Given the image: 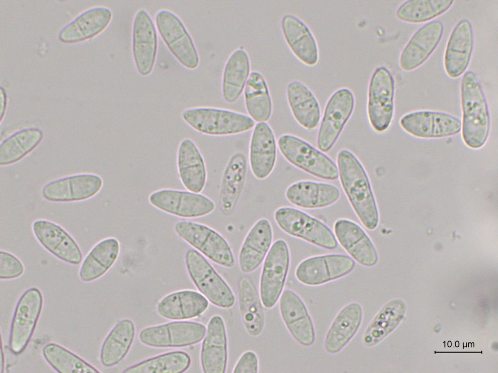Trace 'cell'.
<instances>
[{
	"mask_svg": "<svg viewBox=\"0 0 498 373\" xmlns=\"http://www.w3.org/2000/svg\"><path fill=\"white\" fill-rule=\"evenodd\" d=\"M474 44L471 23L459 21L453 29L445 49L444 67L446 74L455 79L465 73L471 60Z\"/></svg>",
	"mask_w": 498,
	"mask_h": 373,
	"instance_id": "21",
	"label": "cell"
},
{
	"mask_svg": "<svg viewBox=\"0 0 498 373\" xmlns=\"http://www.w3.org/2000/svg\"><path fill=\"white\" fill-rule=\"evenodd\" d=\"M42 354L47 362L59 373H100L80 357L56 343L46 344Z\"/></svg>",
	"mask_w": 498,
	"mask_h": 373,
	"instance_id": "44",
	"label": "cell"
},
{
	"mask_svg": "<svg viewBox=\"0 0 498 373\" xmlns=\"http://www.w3.org/2000/svg\"><path fill=\"white\" fill-rule=\"evenodd\" d=\"M183 121L200 134L225 136L248 132L254 126L249 116L235 111L208 106L191 107L181 113Z\"/></svg>",
	"mask_w": 498,
	"mask_h": 373,
	"instance_id": "3",
	"label": "cell"
},
{
	"mask_svg": "<svg viewBox=\"0 0 498 373\" xmlns=\"http://www.w3.org/2000/svg\"><path fill=\"white\" fill-rule=\"evenodd\" d=\"M191 360L186 352L176 351L148 358L126 368L124 373H181L190 367Z\"/></svg>",
	"mask_w": 498,
	"mask_h": 373,
	"instance_id": "42",
	"label": "cell"
},
{
	"mask_svg": "<svg viewBox=\"0 0 498 373\" xmlns=\"http://www.w3.org/2000/svg\"><path fill=\"white\" fill-rule=\"evenodd\" d=\"M250 73V62L247 51L238 48L229 55L224 66L222 77L224 100L233 103L239 98Z\"/></svg>",
	"mask_w": 498,
	"mask_h": 373,
	"instance_id": "35",
	"label": "cell"
},
{
	"mask_svg": "<svg viewBox=\"0 0 498 373\" xmlns=\"http://www.w3.org/2000/svg\"><path fill=\"white\" fill-rule=\"evenodd\" d=\"M206 328L202 323L177 321L145 328L140 333L141 341L157 348L182 347L200 342Z\"/></svg>",
	"mask_w": 498,
	"mask_h": 373,
	"instance_id": "15",
	"label": "cell"
},
{
	"mask_svg": "<svg viewBox=\"0 0 498 373\" xmlns=\"http://www.w3.org/2000/svg\"><path fill=\"white\" fill-rule=\"evenodd\" d=\"M337 240L351 258L361 265L372 267L378 261V255L373 241L358 224L350 220L340 219L334 225Z\"/></svg>",
	"mask_w": 498,
	"mask_h": 373,
	"instance_id": "22",
	"label": "cell"
},
{
	"mask_svg": "<svg viewBox=\"0 0 498 373\" xmlns=\"http://www.w3.org/2000/svg\"><path fill=\"white\" fill-rule=\"evenodd\" d=\"M43 303L42 295L36 288L27 289L18 300L9 337L10 349L14 354H21L28 345L40 315Z\"/></svg>",
	"mask_w": 498,
	"mask_h": 373,
	"instance_id": "12",
	"label": "cell"
},
{
	"mask_svg": "<svg viewBox=\"0 0 498 373\" xmlns=\"http://www.w3.org/2000/svg\"><path fill=\"white\" fill-rule=\"evenodd\" d=\"M337 162L342 187L357 217L366 228L375 230L379 213L365 168L356 156L345 149L338 152Z\"/></svg>",
	"mask_w": 498,
	"mask_h": 373,
	"instance_id": "1",
	"label": "cell"
},
{
	"mask_svg": "<svg viewBox=\"0 0 498 373\" xmlns=\"http://www.w3.org/2000/svg\"><path fill=\"white\" fill-rule=\"evenodd\" d=\"M278 227L287 235L327 250H333L338 242L331 230L320 220L299 209L281 207L274 213Z\"/></svg>",
	"mask_w": 498,
	"mask_h": 373,
	"instance_id": "5",
	"label": "cell"
},
{
	"mask_svg": "<svg viewBox=\"0 0 498 373\" xmlns=\"http://www.w3.org/2000/svg\"><path fill=\"white\" fill-rule=\"evenodd\" d=\"M22 262L16 256L5 251L0 252V278L7 280L18 278L24 272Z\"/></svg>",
	"mask_w": 498,
	"mask_h": 373,
	"instance_id": "45",
	"label": "cell"
},
{
	"mask_svg": "<svg viewBox=\"0 0 498 373\" xmlns=\"http://www.w3.org/2000/svg\"><path fill=\"white\" fill-rule=\"evenodd\" d=\"M101 177L92 173H82L51 181L43 188L44 198L54 202H72L88 200L97 194L102 188Z\"/></svg>",
	"mask_w": 498,
	"mask_h": 373,
	"instance_id": "17",
	"label": "cell"
},
{
	"mask_svg": "<svg viewBox=\"0 0 498 373\" xmlns=\"http://www.w3.org/2000/svg\"><path fill=\"white\" fill-rule=\"evenodd\" d=\"M155 22L161 37L177 60L187 68H196L199 63L198 53L179 17L168 10L160 9L156 15Z\"/></svg>",
	"mask_w": 498,
	"mask_h": 373,
	"instance_id": "11",
	"label": "cell"
},
{
	"mask_svg": "<svg viewBox=\"0 0 498 373\" xmlns=\"http://www.w3.org/2000/svg\"><path fill=\"white\" fill-rule=\"evenodd\" d=\"M444 33L443 23L432 20L418 29L403 49L399 59L400 68L413 70L429 58L440 43Z\"/></svg>",
	"mask_w": 498,
	"mask_h": 373,
	"instance_id": "20",
	"label": "cell"
},
{
	"mask_svg": "<svg viewBox=\"0 0 498 373\" xmlns=\"http://www.w3.org/2000/svg\"><path fill=\"white\" fill-rule=\"evenodd\" d=\"M244 100L246 110L254 121L266 122L272 112V102L266 79L261 73L250 72L246 84Z\"/></svg>",
	"mask_w": 498,
	"mask_h": 373,
	"instance_id": "39",
	"label": "cell"
},
{
	"mask_svg": "<svg viewBox=\"0 0 498 373\" xmlns=\"http://www.w3.org/2000/svg\"><path fill=\"white\" fill-rule=\"evenodd\" d=\"M452 0H409L403 2L396 12L397 18L409 23L428 21L447 11Z\"/></svg>",
	"mask_w": 498,
	"mask_h": 373,
	"instance_id": "43",
	"label": "cell"
},
{
	"mask_svg": "<svg viewBox=\"0 0 498 373\" xmlns=\"http://www.w3.org/2000/svg\"><path fill=\"white\" fill-rule=\"evenodd\" d=\"M404 312L403 303L398 300L383 305L369 322L363 332L361 342L372 348L379 344L395 328Z\"/></svg>",
	"mask_w": 498,
	"mask_h": 373,
	"instance_id": "38",
	"label": "cell"
},
{
	"mask_svg": "<svg viewBox=\"0 0 498 373\" xmlns=\"http://www.w3.org/2000/svg\"><path fill=\"white\" fill-rule=\"evenodd\" d=\"M279 309L282 320L293 338L302 346L312 345L316 333L312 319L302 298L290 289L282 293Z\"/></svg>",
	"mask_w": 498,
	"mask_h": 373,
	"instance_id": "18",
	"label": "cell"
},
{
	"mask_svg": "<svg viewBox=\"0 0 498 373\" xmlns=\"http://www.w3.org/2000/svg\"><path fill=\"white\" fill-rule=\"evenodd\" d=\"M228 360L227 337L224 322L219 315L210 320L202 342L200 361L205 373H224Z\"/></svg>",
	"mask_w": 498,
	"mask_h": 373,
	"instance_id": "28",
	"label": "cell"
},
{
	"mask_svg": "<svg viewBox=\"0 0 498 373\" xmlns=\"http://www.w3.org/2000/svg\"><path fill=\"white\" fill-rule=\"evenodd\" d=\"M277 146L284 158L295 167L322 179L332 181L338 178L335 162L304 140L285 134L279 137Z\"/></svg>",
	"mask_w": 498,
	"mask_h": 373,
	"instance_id": "4",
	"label": "cell"
},
{
	"mask_svg": "<svg viewBox=\"0 0 498 373\" xmlns=\"http://www.w3.org/2000/svg\"><path fill=\"white\" fill-rule=\"evenodd\" d=\"M1 363H0L1 364V367H0L1 370H0V373H2L3 372V370H4V354H3V349H2V339H1Z\"/></svg>",
	"mask_w": 498,
	"mask_h": 373,
	"instance_id": "48",
	"label": "cell"
},
{
	"mask_svg": "<svg viewBox=\"0 0 498 373\" xmlns=\"http://www.w3.org/2000/svg\"><path fill=\"white\" fill-rule=\"evenodd\" d=\"M158 49L157 30L148 13L143 9L135 14L132 26V53L139 73L150 74L154 68Z\"/></svg>",
	"mask_w": 498,
	"mask_h": 373,
	"instance_id": "19",
	"label": "cell"
},
{
	"mask_svg": "<svg viewBox=\"0 0 498 373\" xmlns=\"http://www.w3.org/2000/svg\"><path fill=\"white\" fill-rule=\"evenodd\" d=\"M352 91L343 87L335 91L324 107L319 129L317 144L319 149L327 152L334 145L355 108Z\"/></svg>",
	"mask_w": 498,
	"mask_h": 373,
	"instance_id": "9",
	"label": "cell"
},
{
	"mask_svg": "<svg viewBox=\"0 0 498 373\" xmlns=\"http://www.w3.org/2000/svg\"><path fill=\"white\" fill-rule=\"evenodd\" d=\"M247 169V158L242 152L233 153L227 163L218 197L219 210L224 215L229 216L234 211L244 187Z\"/></svg>",
	"mask_w": 498,
	"mask_h": 373,
	"instance_id": "30",
	"label": "cell"
},
{
	"mask_svg": "<svg viewBox=\"0 0 498 373\" xmlns=\"http://www.w3.org/2000/svg\"><path fill=\"white\" fill-rule=\"evenodd\" d=\"M258 370L259 360L257 356L252 351H247L240 356L233 369L232 372L257 373Z\"/></svg>",
	"mask_w": 498,
	"mask_h": 373,
	"instance_id": "46",
	"label": "cell"
},
{
	"mask_svg": "<svg viewBox=\"0 0 498 373\" xmlns=\"http://www.w3.org/2000/svg\"><path fill=\"white\" fill-rule=\"evenodd\" d=\"M120 252V242L116 238H106L99 242L83 261L79 271L80 279L90 282L103 276L113 266Z\"/></svg>",
	"mask_w": 498,
	"mask_h": 373,
	"instance_id": "36",
	"label": "cell"
},
{
	"mask_svg": "<svg viewBox=\"0 0 498 373\" xmlns=\"http://www.w3.org/2000/svg\"><path fill=\"white\" fill-rule=\"evenodd\" d=\"M239 305L244 325L252 336H259L265 325V313L255 284L249 276L238 282Z\"/></svg>",
	"mask_w": 498,
	"mask_h": 373,
	"instance_id": "37",
	"label": "cell"
},
{
	"mask_svg": "<svg viewBox=\"0 0 498 373\" xmlns=\"http://www.w3.org/2000/svg\"><path fill=\"white\" fill-rule=\"evenodd\" d=\"M249 167L254 176L264 180L273 171L277 159V143L271 127L258 123L252 133L249 148Z\"/></svg>",
	"mask_w": 498,
	"mask_h": 373,
	"instance_id": "24",
	"label": "cell"
},
{
	"mask_svg": "<svg viewBox=\"0 0 498 373\" xmlns=\"http://www.w3.org/2000/svg\"><path fill=\"white\" fill-rule=\"evenodd\" d=\"M33 231L39 243L59 259L77 265L82 260V254L72 237L59 225L51 221L38 220L32 226Z\"/></svg>",
	"mask_w": 498,
	"mask_h": 373,
	"instance_id": "23",
	"label": "cell"
},
{
	"mask_svg": "<svg viewBox=\"0 0 498 373\" xmlns=\"http://www.w3.org/2000/svg\"><path fill=\"white\" fill-rule=\"evenodd\" d=\"M363 317L362 307L357 302H351L342 307L325 335L323 342L325 351L330 354L340 352L358 331Z\"/></svg>",
	"mask_w": 498,
	"mask_h": 373,
	"instance_id": "27",
	"label": "cell"
},
{
	"mask_svg": "<svg viewBox=\"0 0 498 373\" xmlns=\"http://www.w3.org/2000/svg\"><path fill=\"white\" fill-rule=\"evenodd\" d=\"M355 266V261L345 254L316 255L302 261L296 268L295 275L303 285L318 286L348 275Z\"/></svg>",
	"mask_w": 498,
	"mask_h": 373,
	"instance_id": "13",
	"label": "cell"
},
{
	"mask_svg": "<svg viewBox=\"0 0 498 373\" xmlns=\"http://www.w3.org/2000/svg\"><path fill=\"white\" fill-rule=\"evenodd\" d=\"M283 35L293 55L302 64L315 66L319 59L317 42L309 27L301 19L290 14L281 19Z\"/></svg>",
	"mask_w": 498,
	"mask_h": 373,
	"instance_id": "26",
	"label": "cell"
},
{
	"mask_svg": "<svg viewBox=\"0 0 498 373\" xmlns=\"http://www.w3.org/2000/svg\"><path fill=\"white\" fill-rule=\"evenodd\" d=\"M0 96H1V99H0V100H1V102H0V103H1V106H0V108H1V109H0V113H0V121L1 122V121L2 120V119H3V117H4V114H5V109H6V102H7L6 94H5V93L4 92V90L3 91L2 90V88H1Z\"/></svg>",
	"mask_w": 498,
	"mask_h": 373,
	"instance_id": "47",
	"label": "cell"
},
{
	"mask_svg": "<svg viewBox=\"0 0 498 373\" xmlns=\"http://www.w3.org/2000/svg\"><path fill=\"white\" fill-rule=\"evenodd\" d=\"M402 128L410 135L421 138L453 136L461 131V121L445 112L419 110L404 115L400 119Z\"/></svg>",
	"mask_w": 498,
	"mask_h": 373,
	"instance_id": "16",
	"label": "cell"
},
{
	"mask_svg": "<svg viewBox=\"0 0 498 373\" xmlns=\"http://www.w3.org/2000/svg\"><path fill=\"white\" fill-rule=\"evenodd\" d=\"M112 12L107 7L89 8L64 26L58 34L59 39L71 43L92 38L103 31L109 24Z\"/></svg>",
	"mask_w": 498,
	"mask_h": 373,
	"instance_id": "32",
	"label": "cell"
},
{
	"mask_svg": "<svg viewBox=\"0 0 498 373\" xmlns=\"http://www.w3.org/2000/svg\"><path fill=\"white\" fill-rule=\"evenodd\" d=\"M395 81L390 70L379 66L373 71L368 85L367 116L372 129L386 132L392 122L394 110Z\"/></svg>",
	"mask_w": 498,
	"mask_h": 373,
	"instance_id": "6",
	"label": "cell"
},
{
	"mask_svg": "<svg viewBox=\"0 0 498 373\" xmlns=\"http://www.w3.org/2000/svg\"><path fill=\"white\" fill-rule=\"evenodd\" d=\"M285 196L292 204L304 209L321 208L330 206L340 196L335 185L308 180L299 181L290 185Z\"/></svg>",
	"mask_w": 498,
	"mask_h": 373,
	"instance_id": "31",
	"label": "cell"
},
{
	"mask_svg": "<svg viewBox=\"0 0 498 373\" xmlns=\"http://www.w3.org/2000/svg\"><path fill=\"white\" fill-rule=\"evenodd\" d=\"M150 203L165 213L183 218L206 216L215 209L213 202L208 197L190 191L163 188L149 196Z\"/></svg>",
	"mask_w": 498,
	"mask_h": 373,
	"instance_id": "14",
	"label": "cell"
},
{
	"mask_svg": "<svg viewBox=\"0 0 498 373\" xmlns=\"http://www.w3.org/2000/svg\"><path fill=\"white\" fill-rule=\"evenodd\" d=\"M135 333V326L130 320L124 319L116 324L101 347L100 360L104 366H114L125 357L133 342Z\"/></svg>",
	"mask_w": 498,
	"mask_h": 373,
	"instance_id": "40",
	"label": "cell"
},
{
	"mask_svg": "<svg viewBox=\"0 0 498 373\" xmlns=\"http://www.w3.org/2000/svg\"><path fill=\"white\" fill-rule=\"evenodd\" d=\"M288 106L296 121L308 130L319 124L321 112L319 103L314 93L303 83L294 80L286 89Z\"/></svg>",
	"mask_w": 498,
	"mask_h": 373,
	"instance_id": "33",
	"label": "cell"
},
{
	"mask_svg": "<svg viewBox=\"0 0 498 373\" xmlns=\"http://www.w3.org/2000/svg\"><path fill=\"white\" fill-rule=\"evenodd\" d=\"M462 140L469 148L478 149L487 141L490 131V116L484 92L475 74L466 71L461 84Z\"/></svg>",
	"mask_w": 498,
	"mask_h": 373,
	"instance_id": "2",
	"label": "cell"
},
{
	"mask_svg": "<svg viewBox=\"0 0 498 373\" xmlns=\"http://www.w3.org/2000/svg\"><path fill=\"white\" fill-rule=\"evenodd\" d=\"M176 164L179 178L187 189L200 193L207 178L206 165L196 143L185 137L179 142L177 152Z\"/></svg>",
	"mask_w": 498,
	"mask_h": 373,
	"instance_id": "25",
	"label": "cell"
},
{
	"mask_svg": "<svg viewBox=\"0 0 498 373\" xmlns=\"http://www.w3.org/2000/svg\"><path fill=\"white\" fill-rule=\"evenodd\" d=\"M209 306L206 297L194 290H184L172 293L159 303L157 310L163 318L182 320L197 317Z\"/></svg>",
	"mask_w": 498,
	"mask_h": 373,
	"instance_id": "34",
	"label": "cell"
},
{
	"mask_svg": "<svg viewBox=\"0 0 498 373\" xmlns=\"http://www.w3.org/2000/svg\"><path fill=\"white\" fill-rule=\"evenodd\" d=\"M43 138L42 131L38 128H28L13 134L0 146V165L14 164L33 151Z\"/></svg>",
	"mask_w": 498,
	"mask_h": 373,
	"instance_id": "41",
	"label": "cell"
},
{
	"mask_svg": "<svg viewBox=\"0 0 498 373\" xmlns=\"http://www.w3.org/2000/svg\"><path fill=\"white\" fill-rule=\"evenodd\" d=\"M290 266L286 242L278 239L272 244L264 262L260 281V299L267 308L274 306L280 298Z\"/></svg>",
	"mask_w": 498,
	"mask_h": 373,
	"instance_id": "10",
	"label": "cell"
},
{
	"mask_svg": "<svg viewBox=\"0 0 498 373\" xmlns=\"http://www.w3.org/2000/svg\"><path fill=\"white\" fill-rule=\"evenodd\" d=\"M273 241V230L267 219L258 220L246 235L239 251L238 262L241 271L249 273L264 261Z\"/></svg>",
	"mask_w": 498,
	"mask_h": 373,
	"instance_id": "29",
	"label": "cell"
},
{
	"mask_svg": "<svg viewBox=\"0 0 498 373\" xmlns=\"http://www.w3.org/2000/svg\"><path fill=\"white\" fill-rule=\"evenodd\" d=\"M189 275L198 290L213 305L229 308L235 297L224 279L197 251L190 249L185 254Z\"/></svg>",
	"mask_w": 498,
	"mask_h": 373,
	"instance_id": "7",
	"label": "cell"
},
{
	"mask_svg": "<svg viewBox=\"0 0 498 373\" xmlns=\"http://www.w3.org/2000/svg\"><path fill=\"white\" fill-rule=\"evenodd\" d=\"M176 233L210 260L221 266L232 268L235 259L227 240L212 228L199 223L181 221L175 226Z\"/></svg>",
	"mask_w": 498,
	"mask_h": 373,
	"instance_id": "8",
	"label": "cell"
}]
</instances>
